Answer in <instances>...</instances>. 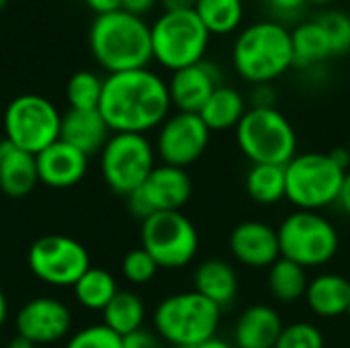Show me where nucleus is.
Listing matches in <instances>:
<instances>
[{
    "label": "nucleus",
    "instance_id": "412c9836",
    "mask_svg": "<svg viewBox=\"0 0 350 348\" xmlns=\"http://www.w3.org/2000/svg\"><path fill=\"white\" fill-rule=\"evenodd\" d=\"M39 183L35 156L0 139V191L12 199L27 197Z\"/></svg>",
    "mask_w": 350,
    "mask_h": 348
},
{
    "label": "nucleus",
    "instance_id": "37998d69",
    "mask_svg": "<svg viewBox=\"0 0 350 348\" xmlns=\"http://www.w3.org/2000/svg\"><path fill=\"white\" fill-rule=\"evenodd\" d=\"M193 348H236L234 345H230L228 340H224V338H217V336H213V338H209V340H205V343H201V345H197V347Z\"/></svg>",
    "mask_w": 350,
    "mask_h": 348
},
{
    "label": "nucleus",
    "instance_id": "f03ea898",
    "mask_svg": "<svg viewBox=\"0 0 350 348\" xmlns=\"http://www.w3.org/2000/svg\"><path fill=\"white\" fill-rule=\"evenodd\" d=\"M88 45L94 59L109 74L142 70L154 59L150 25L123 8L94 16Z\"/></svg>",
    "mask_w": 350,
    "mask_h": 348
},
{
    "label": "nucleus",
    "instance_id": "58836bf2",
    "mask_svg": "<svg viewBox=\"0 0 350 348\" xmlns=\"http://www.w3.org/2000/svg\"><path fill=\"white\" fill-rule=\"evenodd\" d=\"M86 6L90 10H94V14H109L115 10H121V0H84Z\"/></svg>",
    "mask_w": 350,
    "mask_h": 348
},
{
    "label": "nucleus",
    "instance_id": "c9c22d12",
    "mask_svg": "<svg viewBox=\"0 0 350 348\" xmlns=\"http://www.w3.org/2000/svg\"><path fill=\"white\" fill-rule=\"evenodd\" d=\"M123 348H160V336L142 328L129 336H123Z\"/></svg>",
    "mask_w": 350,
    "mask_h": 348
},
{
    "label": "nucleus",
    "instance_id": "dca6fc26",
    "mask_svg": "<svg viewBox=\"0 0 350 348\" xmlns=\"http://www.w3.org/2000/svg\"><path fill=\"white\" fill-rule=\"evenodd\" d=\"M219 86H221V70L213 62L201 59L199 64L172 72L168 80V94L176 111L201 113L209 96Z\"/></svg>",
    "mask_w": 350,
    "mask_h": 348
},
{
    "label": "nucleus",
    "instance_id": "9b49d317",
    "mask_svg": "<svg viewBox=\"0 0 350 348\" xmlns=\"http://www.w3.org/2000/svg\"><path fill=\"white\" fill-rule=\"evenodd\" d=\"M142 248L160 269L176 271L195 260L199 232L183 211L156 213L142 222Z\"/></svg>",
    "mask_w": 350,
    "mask_h": 348
},
{
    "label": "nucleus",
    "instance_id": "09e8293b",
    "mask_svg": "<svg viewBox=\"0 0 350 348\" xmlns=\"http://www.w3.org/2000/svg\"><path fill=\"white\" fill-rule=\"evenodd\" d=\"M349 316H350V312H349Z\"/></svg>",
    "mask_w": 350,
    "mask_h": 348
},
{
    "label": "nucleus",
    "instance_id": "0eeeda50",
    "mask_svg": "<svg viewBox=\"0 0 350 348\" xmlns=\"http://www.w3.org/2000/svg\"><path fill=\"white\" fill-rule=\"evenodd\" d=\"M152 53L154 59L170 72L205 59L211 33L195 10H164L154 25Z\"/></svg>",
    "mask_w": 350,
    "mask_h": 348
},
{
    "label": "nucleus",
    "instance_id": "ea45409f",
    "mask_svg": "<svg viewBox=\"0 0 350 348\" xmlns=\"http://www.w3.org/2000/svg\"><path fill=\"white\" fill-rule=\"evenodd\" d=\"M340 209L347 213V217H350V170L347 172L345 180H342V187H340V195H338V201Z\"/></svg>",
    "mask_w": 350,
    "mask_h": 348
},
{
    "label": "nucleus",
    "instance_id": "20e7f679",
    "mask_svg": "<svg viewBox=\"0 0 350 348\" xmlns=\"http://www.w3.org/2000/svg\"><path fill=\"white\" fill-rule=\"evenodd\" d=\"M219 322L221 310L195 289L168 295L154 312L156 334L176 348H193L213 338Z\"/></svg>",
    "mask_w": 350,
    "mask_h": 348
},
{
    "label": "nucleus",
    "instance_id": "72a5a7b5",
    "mask_svg": "<svg viewBox=\"0 0 350 348\" xmlns=\"http://www.w3.org/2000/svg\"><path fill=\"white\" fill-rule=\"evenodd\" d=\"M121 271H123V277L133 283V285H146L150 283L156 273L160 271V267L156 265V260L150 256V252H146L142 246L135 248V250H129L125 256H123V263H121Z\"/></svg>",
    "mask_w": 350,
    "mask_h": 348
},
{
    "label": "nucleus",
    "instance_id": "e433bc0d",
    "mask_svg": "<svg viewBox=\"0 0 350 348\" xmlns=\"http://www.w3.org/2000/svg\"><path fill=\"white\" fill-rule=\"evenodd\" d=\"M250 103L254 109L275 107V88L273 84H256L250 92Z\"/></svg>",
    "mask_w": 350,
    "mask_h": 348
},
{
    "label": "nucleus",
    "instance_id": "a19ab883",
    "mask_svg": "<svg viewBox=\"0 0 350 348\" xmlns=\"http://www.w3.org/2000/svg\"><path fill=\"white\" fill-rule=\"evenodd\" d=\"M271 6L279 12H295L299 10L304 4H308V0H269Z\"/></svg>",
    "mask_w": 350,
    "mask_h": 348
},
{
    "label": "nucleus",
    "instance_id": "aec40b11",
    "mask_svg": "<svg viewBox=\"0 0 350 348\" xmlns=\"http://www.w3.org/2000/svg\"><path fill=\"white\" fill-rule=\"evenodd\" d=\"M285 328L279 312L267 304L246 308L234 326L236 348H275L281 330Z\"/></svg>",
    "mask_w": 350,
    "mask_h": 348
},
{
    "label": "nucleus",
    "instance_id": "f704fd0d",
    "mask_svg": "<svg viewBox=\"0 0 350 348\" xmlns=\"http://www.w3.org/2000/svg\"><path fill=\"white\" fill-rule=\"evenodd\" d=\"M66 348H123V338L105 324H94L76 332Z\"/></svg>",
    "mask_w": 350,
    "mask_h": 348
},
{
    "label": "nucleus",
    "instance_id": "ddd939ff",
    "mask_svg": "<svg viewBox=\"0 0 350 348\" xmlns=\"http://www.w3.org/2000/svg\"><path fill=\"white\" fill-rule=\"evenodd\" d=\"M193 195V180L185 168L160 164L150 176L127 197V207L137 219H148L156 213L180 211Z\"/></svg>",
    "mask_w": 350,
    "mask_h": 348
},
{
    "label": "nucleus",
    "instance_id": "b1692460",
    "mask_svg": "<svg viewBox=\"0 0 350 348\" xmlns=\"http://www.w3.org/2000/svg\"><path fill=\"white\" fill-rule=\"evenodd\" d=\"M248 107H246V98L242 96V92H238L232 86L221 84L205 103V107L201 109L199 117L203 119V123L209 127V131H230L236 129L238 123L242 121V117L246 115Z\"/></svg>",
    "mask_w": 350,
    "mask_h": 348
},
{
    "label": "nucleus",
    "instance_id": "a18cd8bd",
    "mask_svg": "<svg viewBox=\"0 0 350 348\" xmlns=\"http://www.w3.org/2000/svg\"><path fill=\"white\" fill-rule=\"evenodd\" d=\"M6 316H8V304H6V297H4V293L0 289V328L6 322Z\"/></svg>",
    "mask_w": 350,
    "mask_h": 348
},
{
    "label": "nucleus",
    "instance_id": "7c9ffc66",
    "mask_svg": "<svg viewBox=\"0 0 350 348\" xmlns=\"http://www.w3.org/2000/svg\"><path fill=\"white\" fill-rule=\"evenodd\" d=\"M103 82L94 72L80 70L76 72L66 86V96L70 103V109H80V111H90L98 109L100 96H103Z\"/></svg>",
    "mask_w": 350,
    "mask_h": 348
},
{
    "label": "nucleus",
    "instance_id": "4c0bfd02",
    "mask_svg": "<svg viewBox=\"0 0 350 348\" xmlns=\"http://www.w3.org/2000/svg\"><path fill=\"white\" fill-rule=\"evenodd\" d=\"M158 4V0H121V8L135 14V16H142L148 14L154 6Z\"/></svg>",
    "mask_w": 350,
    "mask_h": 348
},
{
    "label": "nucleus",
    "instance_id": "a878e982",
    "mask_svg": "<svg viewBox=\"0 0 350 348\" xmlns=\"http://www.w3.org/2000/svg\"><path fill=\"white\" fill-rule=\"evenodd\" d=\"M146 320V306L142 297L133 291H117V295L109 302L103 310V324L111 328L115 334L129 336L144 328Z\"/></svg>",
    "mask_w": 350,
    "mask_h": 348
},
{
    "label": "nucleus",
    "instance_id": "c85d7f7f",
    "mask_svg": "<svg viewBox=\"0 0 350 348\" xmlns=\"http://www.w3.org/2000/svg\"><path fill=\"white\" fill-rule=\"evenodd\" d=\"M72 289H74L78 304L92 312H96V310L103 312L119 291L115 277L109 271L94 269V267H90Z\"/></svg>",
    "mask_w": 350,
    "mask_h": 348
},
{
    "label": "nucleus",
    "instance_id": "39448f33",
    "mask_svg": "<svg viewBox=\"0 0 350 348\" xmlns=\"http://www.w3.org/2000/svg\"><path fill=\"white\" fill-rule=\"evenodd\" d=\"M347 172L330 152H297L285 164L287 201L301 211H322L338 201Z\"/></svg>",
    "mask_w": 350,
    "mask_h": 348
},
{
    "label": "nucleus",
    "instance_id": "2f4dec72",
    "mask_svg": "<svg viewBox=\"0 0 350 348\" xmlns=\"http://www.w3.org/2000/svg\"><path fill=\"white\" fill-rule=\"evenodd\" d=\"M316 23L330 39L332 55H345L350 51V14L345 10H324Z\"/></svg>",
    "mask_w": 350,
    "mask_h": 348
},
{
    "label": "nucleus",
    "instance_id": "423d86ee",
    "mask_svg": "<svg viewBox=\"0 0 350 348\" xmlns=\"http://www.w3.org/2000/svg\"><path fill=\"white\" fill-rule=\"evenodd\" d=\"M234 131L238 148L250 164L285 166L297 156L295 127L277 107H248Z\"/></svg>",
    "mask_w": 350,
    "mask_h": 348
},
{
    "label": "nucleus",
    "instance_id": "a211bd4d",
    "mask_svg": "<svg viewBox=\"0 0 350 348\" xmlns=\"http://www.w3.org/2000/svg\"><path fill=\"white\" fill-rule=\"evenodd\" d=\"M35 162L39 183L51 189L76 187L88 170V156H84L80 150L72 148L62 139L53 142L43 152H39L35 156Z\"/></svg>",
    "mask_w": 350,
    "mask_h": 348
},
{
    "label": "nucleus",
    "instance_id": "79ce46f5",
    "mask_svg": "<svg viewBox=\"0 0 350 348\" xmlns=\"http://www.w3.org/2000/svg\"><path fill=\"white\" fill-rule=\"evenodd\" d=\"M164 10H195L197 0H158Z\"/></svg>",
    "mask_w": 350,
    "mask_h": 348
},
{
    "label": "nucleus",
    "instance_id": "9d476101",
    "mask_svg": "<svg viewBox=\"0 0 350 348\" xmlns=\"http://www.w3.org/2000/svg\"><path fill=\"white\" fill-rule=\"evenodd\" d=\"M156 148L142 133H113L100 152V172L107 187L129 197L156 168Z\"/></svg>",
    "mask_w": 350,
    "mask_h": 348
},
{
    "label": "nucleus",
    "instance_id": "4be33fe9",
    "mask_svg": "<svg viewBox=\"0 0 350 348\" xmlns=\"http://www.w3.org/2000/svg\"><path fill=\"white\" fill-rule=\"evenodd\" d=\"M195 291L215 304L221 312L228 310L240 291V281L236 269L221 258H207L203 260L193 277Z\"/></svg>",
    "mask_w": 350,
    "mask_h": 348
},
{
    "label": "nucleus",
    "instance_id": "49530a36",
    "mask_svg": "<svg viewBox=\"0 0 350 348\" xmlns=\"http://www.w3.org/2000/svg\"><path fill=\"white\" fill-rule=\"evenodd\" d=\"M308 2L318 4V6H326V4H330V2H334V0H308Z\"/></svg>",
    "mask_w": 350,
    "mask_h": 348
},
{
    "label": "nucleus",
    "instance_id": "5701e85b",
    "mask_svg": "<svg viewBox=\"0 0 350 348\" xmlns=\"http://www.w3.org/2000/svg\"><path fill=\"white\" fill-rule=\"evenodd\" d=\"M308 308L318 318H340L350 312V281L338 273H320L310 279L306 291Z\"/></svg>",
    "mask_w": 350,
    "mask_h": 348
},
{
    "label": "nucleus",
    "instance_id": "1a4fd4ad",
    "mask_svg": "<svg viewBox=\"0 0 350 348\" xmlns=\"http://www.w3.org/2000/svg\"><path fill=\"white\" fill-rule=\"evenodd\" d=\"M62 115L41 94H18L4 111V139L37 156L59 139Z\"/></svg>",
    "mask_w": 350,
    "mask_h": 348
},
{
    "label": "nucleus",
    "instance_id": "f8f14e48",
    "mask_svg": "<svg viewBox=\"0 0 350 348\" xmlns=\"http://www.w3.org/2000/svg\"><path fill=\"white\" fill-rule=\"evenodd\" d=\"M31 273L51 287H74L90 269L88 250L64 234H47L33 242L27 254Z\"/></svg>",
    "mask_w": 350,
    "mask_h": 348
},
{
    "label": "nucleus",
    "instance_id": "6e6552de",
    "mask_svg": "<svg viewBox=\"0 0 350 348\" xmlns=\"http://www.w3.org/2000/svg\"><path fill=\"white\" fill-rule=\"evenodd\" d=\"M281 256L304 269L328 265L340 248L334 224L320 211H293L277 228Z\"/></svg>",
    "mask_w": 350,
    "mask_h": 348
},
{
    "label": "nucleus",
    "instance_id": "de8ad7c7",
    "mask_svg": "<svg viewBox=\"0 0 350 348\" xmlns=\"http://www.w3.org/2000/svg\"><path fill=\"white\" fill-rule=\"evenodd\" d=\"M6 4H8V0H0V10H2V8H4Z\"/></svg>",
    "mask_w": 350,
    "mask_h": 348
},
{
    "label": "nucleus",
    "instance_id": "7ed1b4c3",
    "mask_svg": "<svg viewBox=\"0 0 350 348\" xmlns=\"http://www.w3.org/2000/svg\"><path fill=\"white\" fill-rule=\"evenodd\" d=\"M232 62L238 76L252 86L273 84L293 68L291 31L275 21L244 27L232 47Z\"/></svg>",
    "mask_w": 350,
    "mask_h": 348
},
{
    "label": "nucleus",
    "instance_id": "c756f323",
    "mask_svg": "<svg viewBox=\"0 0 350 348\" xmlns=\"http://www.w3.org/2000/svg\"><path fill=\"white\" fill-rule=\"evenodd\" d=\"M195 12L211 35H230L242 25L244 2L242 0H197Z\"/></svg>",
    "mask_w": 350,
    "mask_h": 348
},
{
    "label": "nucleus",
    "instance_id": "6ab92c4d",
    "mask_svg": "<svg viewBox=\"0 0 350 348\" xmlns=\"http://www.w3.org/2000/svg\"><path fill=\"white\" fill-rule=\"evenodd\" d=\"M111 135L113 131L98 109H90V111L70 109L66 115H62L59 139L80 150L88 158L100 154Z\"/></svg>",
    "mask_w": 350,
    "mask_h": 348
},
{
    "label": "nucleus",
    "instance_id": "2eb2a0df",
    "mask_svg": "<svg viewBox=\"0 0 350 348\" xmlns=\"http://www.w3.org/2000/svg\"><path fill=\"white\" fill-rule=\"evenodd\" d=\"M72 326V314L66 304L53 297H35L16 314V332L33 345L62 340Z\"/></svg>",
    "mask_w": 350,
    "mask_h": 348
},
{
    "label": "nucleus",
    "instance_id": "473e14b6",
    "mask_svg": "<svg viewBox=\"0 0 350 348\" xmlns=\"http://www.w3.org/2000/svg\"><path fill=\"white\" fill-rule=\"evenodd\" d=\"M275 348H326V340L316 324L293 322L281 330Z\"/></svg>",
    "mask_w": 350,
    "mask_h": 348
},
{
    "label": "nucleus",
    "instance_id": "f257e3e1",
    "mask_svg": "<svg viewBox=\"0 0 350 348\" xmlns=\"http://www.w3.org/2000/svg\"><path fill=\"white\" fill-rule=\"evenodd\" d=\"M168 82L142 68L109 74L103 82L98 111L113 133H142L160 127L170 115Z\"/></svg>",
    "mask_w": 350,
    "mask_h": 348
},
{
    "label": "nucleus",
    "instance_id": "4468645a",
    "mask_svg": "<svg viewBox=\"0 0 350 348\" xmlns=\"http://www.w3.org/2000/svg\"><path fill=\"white\" fill-rule=\"evenodd\" d=\"M209 139L211 131L199 113L176 111L158 127L156 154L160 156L162 164L187 170L205 154Z\"/></svg>",
    "mask_w": 350,
    "mask_h": 348
},
{
    "label": "nucleus",
    "instance_id": "c03bdc74",
    "mask_svg": "<svg viewBox=\"0 0 350 348\" xmlns=\"http://www.w3.org/2000/svg\"><path fill=\"white\" fill-rule=\"evenodd\" d=\"M37 345H33L29 338H25V336H21V334H16L14 338H10V343L6 345V348H35Z\"/></svg>",
    "mask_w": 350,
    "mask_h": 348
},
{
    "label": "nucleus",
    "instance_id": "393cba45",
    "mask_svg": "<svg viewBox=\"0 0 350 348\" xmlns=\"http://www.w3.org/2000/svg\"><path fill=\"white\" fill-rule=\"evenodd\" d=\"M291 45L295 68H314L334 57L330 39L324 33V29L316 23V18L301 23L291 31Z\"/></svg>",
    "mask_w": 350,
    "mask_h": 348
},
{
    "label": "nucleus",
    "instance_id": "f3484780",
    "mask_svg": "<svg viewBox=\"0 0 350 348\" xmlns=\"http://www.w3.org/2000/svg\"><path fill=\"white\" fill-rule=\"evenodd\" d=\"M228 244L232 256L250 269H271L281 258L277 230L258 219L240 222L232 230Z\"/></svg>",
    "mask_w": 350,
    "mask_h": 348
},
{
    "label": "nucleus",
    "instance_id": "cd10ccee",
    "mask_svg": "<svg viewBox=\"0 0 350 348\" xmlns=\"http://www.w3.org/2000/svg\"><path fill=\"white\" fill-rule=\"evenodd\" d=\"M269 271L267 277V285L271 295L281 302V304H295L301 297H306L308 285H310V277H308V269L299 267L293 260L287 258H279Z\"/></svg>",
    "mask_w": 350,
    "mask_h": 348
},
{
    "label": "nucleus",
    "instance_id": "bb28decb",
    "mask_svg": "<svg viewBox=\"0 0 350 348\" xmlns=\"http://www.w3.org/2000/svg\"><path fill=\"white\" fill-rule=\"evenodd\" d=\"M248 197L258 205H277L287 199L285 166L277 164H252L244 178Z\"/></svg>",
    "mask_w": 350,
    "mask_h": 348
}]
</instances>
